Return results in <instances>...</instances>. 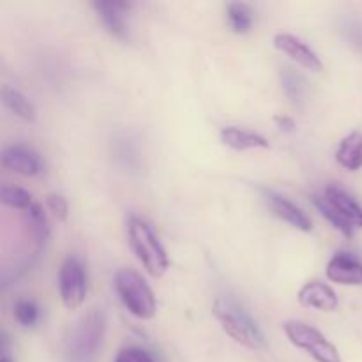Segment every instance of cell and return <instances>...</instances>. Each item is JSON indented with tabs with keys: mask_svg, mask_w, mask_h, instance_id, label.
Returning <instances> with one entry per match:
<instances>
[{
	"mask_svg": "<svg viewBox=\"0 0 362 362\" xmlns=\"http://www.w3.org/2000/svg\"><path fill=\"white\" fill-rule=\"evenodd\" d=\"M212 313H214V317L221 324L223 331L233 341H237L239 345L251 350H260L265 346L264 334H262L257 322L233 299H228V297H219V299H216Z\"/></svg>",
	"mask_w": 362,
	"mask_h": 362,
	"instance_id": "cell-1",
	"label": "cell"
},
{
	"mask_svg": "<svg viewBox=\"0 0 362 362\" xmlns=\"http://www.w3.org/2000/svg\"><path fill=\"white\" fill-rule=\"evenodd\" d=\"M127 237L133 253L152 278H163L168 271V255L159 243L151 226L140 218H131L127 223Z\"/></svg>",
	"mask_w": 362,
	"mask_h": 362,
	"instance_id": "cell-2",
	"label": "cell"
},
{
	"mask_svg": "<svg viewBox=\"0 0 362 362\" xmlns=\"http://www.w3.org/2000/svg\"><path fill=\"white\" fill-rule=\"evenodd\" d=\"M106 332V318L103 311L92 310L85 315L71 331L66 346V357L69 362H92L101 349Z\"/></svg>",
	"mask_w": 362,
	"mask_h": 362,
	"instance_id": "cell-3",
	"label": "cell"
},
{
	"mask_svg": "<svg viewBox=\"0 0 362 362\" xmlns=\"http://www.w3.org/2000/svg\"><path fill=\"white\" fill-rule=\"evenodd\" d=\"M115 290L120 303L133 317L151 320L156 317L158 303L148 283L133 269H122L115 276Z\"/></svg>",
	"mask_w": 362,
	"mask_h": 362,
	"instance_id": "cell-4",
	"label": "cell"
},
{
	"mask_svg": "<svg viewBox=\"0 0 362 362\" xmlns=\"http://www.w3.org/2000/svg\"><path fill=\"white\" fill-rule=\"evenodd\" d=\"M283 329L293 346L310 354L317 362H343L338 349L318 329L297 320L286 322Z\"/></svg>",
	"mask_w": 362,
	"mask_h": 362,
	"instance_id": "cell-5",
	"label": "cell"
},
{
	"mask_svg": "<svg viewBox=\"0 0 362 362\" xmlns=\"http://www.w3.org/2000/svg\"><path fill=\"white\" fill-rule=\"evenodd\" d=\"M59 292L67 310H78L88 293V276L83 262L78 257H67L59 271Z\"/></svg>",
	"mask_w": 362,
	"mask_h": 362,
	"instance_id": "cell-6",
	"label": "cell"
},
{
	"mask_svg": "<svg viewBox=\"0 0 362 362\" xmlns=\"http://www.w3.org/2000/svg\"><path fill=\"white\" fill-rule=\"evenodd\" d=\"M274 46L281 53L288 55L293 62H297L299 66H303L304 69L313 71V73H320L324 69V64H322L320 57L310 48L304 41H300L299 37L292 34H276L274 35Z\"/></svg>",
	"mask_w": 362,
	"mask_h": 362,
	"instance_id": "cell-7",
	"label": "cell"
},
{
	"mask_svg": "<svg viewBox=\"0 0 362 362\" xmlns=\"http://www.w3.org/2000/svg\"><path fill=\"white\" fill-rule=\"evenodd\" d=\"M95 13L101 18L103 25L112 35H115L120 41L129 39V27H127V13L131 9V4L127 2H108V0H99L92 4Z\"/></svg>",
	"mask_w": 362,
	"mask_h": 362,
	"instance_id": "cell-8",
	"label": "cell"
},
{
	"mask_svg": "<svg viewBox=\"0 0 362 362\" xmlns=\"http://www.w3.org/2000/svg\"><path fill=\"white\" fill-rule=\"evenodd\" d=\"M0 161L6 170L23 177H35L42 172V163L39 156L23 145H11L4 148Z\"/></svg>",
	"mask_w": 362,
	"mask_h": 362,
	"instance_id": "cell-9",
	"label": "cell"
},
{
	"mask_svg": "<svg viewBox=\"0 0 362 362\" xmlns=\"http://www.w3.org/2000/svg\"><path fill=\"white\" fill-rule=\"evenodd\" d=\"M265 202H267L272 214H274L276 218L281 219V221L288 223V225L300 230V232H311V230H313V223L308 218L306 212H304L303 209L297 207L296 204H292L290 200H286L281 194L272 193V191H265Z\"/></svg>",
	"mask_w": 362,
	"mask_h": 362,
	"instance_id": "cell-10",
	"label": "cell"
},
{
	"mask_svg": "<svg viewBox=\"0 0 362 362\" xmlns=\"http://www.w3.org/2000/svg\"><path fill=\"white\" fill-rule=\"evenodd\" d=\"M325 274L338 285L357 286L362 285V264L350 253H336L329 260Z\"/></svg>",
	"mask_w": 362,
	"mask_h": 362,
	"instance_id": "cell-11",
	"label": "cell"
},
{
	"mask_svg": "<svg viewBox=\"0 0 362 362\" xmlns=\"http://www.w3.org/2000/svg\"><path fill=\"white\" fill-rule=\"evenodd\" d=\"M297 299L304 308H313V310L325 311V313H332L338 310L339 299L336 296L334 290L329 285L322 281H308L303 288L297 293Z\"/></svg>",
	"mask_w": 362,
	"mask_h": 362,
	"instance_id": "cell-12",
	"label": "cell"
},
{
	"mask_svg": "<svg viewBox=\"0 0 362 362\" xmlns=\"http://www.w3.org/2000/svg\"><path fill=\"white\" fill-rule=\"evenodd\" d=\"M324 197L332 204V207L354 226L362 228V207L346 193L345 189L338 186H327L324 191Z\"/></svg>",
	"mask_w": 362,
	"mask_h": 362,
	"instance_id": "cell-13",
	"label": "cell"
},
{
	"mask_svg": "<svg viewBox=\"0 0 362 362\" xmlns=\"http://www.w3.org/2000/svg\"><path fill=\"white\" fill-rule=\"evenodd\" d=\"M221 141L233 151H253V148H269V141L262 134L253 131L228 126L221 131Z\"/></svg>",
	"mask_w": 362,
	"mask_h": 362,
	"instance_id": "cell-14",
	"label": "cell"
},
{
	"mask_svg": "<svg viewBox=\"0 0 362 362\" xmlns=\"http://www.w3.org/2000/svg\"><path fill=\"white\" fill-rule=\"evenodd\" d=\"M336 161L349 172H357L362 168V133L354 131L346 134L336 151Z\"/></svg>",
	"mask_w": 362,
	"mask_h": 362,
	"instance_id": "cell-15",
	"label": "cell"
},
{
	"mask_svg": "<svg viewBox=\"0 0 362 362\" xmlns=\"http://www.w3.org/2000/svg\"><path fill=\"white\" fill-rule=\"evenodd\" d=\"M2 103L6 105V108L9 112H13L14 115L20 117V119L27 120V122H34L35 120V108L30 103V99L25 94H21L18 88L9 87V85H4L2 87Z\"/></svg>",
	"mask_w": 362,
	"mask_h": 362,
	"instance_id": "cell-16",
	"label": "cell"
},
{
	"mask_svg": "<svg viewBox=\"0 0 362 362\" xmlns=\"http://www.w3.org/2000/svg\"><path fill=\"white\" fill-rule=\"evenodd\" d=\"M281 85L283 90H285L286 98L293 103V105H300L306 98V90H308V83L304 80V76L300 73H297L296 69L292 67H285L281 69Z\"/></svg>",
	"mask_w": 362,
	"mask_h": 362,
	"instance_id": "cell-17",
	"label": "cell"
},
{
	"mask_svg": "<svg viewBox=\"0 0 362 362\" xmlns=\"http://www.w3.org/2000/svg\"><path fill=\"white\" fill-rule=\"evenodd\" d=\"M313 204H315V207L318 209V212H320V214L324 216V218L327 219V221L331 223V225L334 226L338 232H341L345 237L354 235L356 228H354V226L350 225V223L346 221V219L343 218V216L339 214L334 207H332V204L324 197V194H315Z\"/></svg>",
	"mask_w": 362,
	"mask_h": 362,
	"instance_id": "cell-18",
	"label": "cell"
},
{
	"mask_svg": "<svg viewBox=\"0 0 362 362\" xmlns=\"http://www.w3.org/2000/svg\"><path fill=\"white\" fill-rule=\"evenodd\" d=\"M226 20L235 34H247L253 27V13L243 2H232L226 7Z\"/></svg>",
	"mask_w": 362,
	"mask_h": 362,
	"instance_id": "cell-19",
	"label": "cell"
},
{
	"mask_svg": "<svg viewBox=\"0 0 362 362\" xmlns=\"http://www.w3.org/2000/svg\"><path fill=\"white\" fill-rule=\"evenodd\" d=\"M0 200L7 207L20 209V211H27V209H30L35 204L28 191L14 186H2V189H0Z\"/></svg>",
	"mask_w": 362,
	"mask_h": 362,
	"instance_id": "cell-20",
	"label": "cell"
},
{
	"mask_svg": "<svg viewBox=\"0 0 362 362\" xmlns=\"http://www.w3.org/2000/svg\"><path fill=\"white\" fill-rule=\"evenodd\" d=\"M25 218H27L28 226H30L32 233H34L35 239L39 243H45L49 235V226H48V219H46V214L42 212L41 205L34 204L30 209L25 211Z\"/></svg>",
	"mask_w": 362,
	"mask_h": 362,
	"instance_id": "cell-21",
	"label": "cell"
},
{
	"mask_svg": "<svg viewBox=\"0 0 362 362\" xmlns=\"http://www.w3.org/2000/svg\"><path fill=\"white\" fill-rule=\"evenodd\" d=\"M13 313L18 324H20L21 327H27V329L35 327L39 322V317H41V311H39L37 304L27 299L18 300L13 308Z\"/></svg>",
	"mask_w": 362,
	"mask_h": 362,
	"instance_id": "cell-22",
	"label": "cell"
},
{
	"mask_svg": "<svg viewBox=\"0 0 362 362\" xmlns=\"http://www.w3.org/2000/svg\"><path fill=\"white\" fill-rule=\"evenodd\" d=\"M46 205H48V209L53 212L57 219L66 221L67 214H69V205H67V200L62 194H48L46 197Z\"/></svg>",
	"mask_w": 362,
	"mask_h": 362,
	"instance_id": "cell-23",
	"label": "cell"
},
{
	"mask_svg": "<svg viewBox=\"0 0 362 362\" xmlns=\"http://www.w3.org/2000/svg\"><path fill=\"white\" fill-rule=\"evenodd\" d=\"M115 362H154L152 361L151 354L145 352L144 349H138V346H127L122 349L117 354Z\"/></svg>",
	"mask_w": 362,
	"mask_h": 362,
	"instance_id": "cell-24",
	"label": "cell"
},
{
	"mask_svg": "<svg viewBox=\"0 0 362 362\" xmlns=\"http://www.w3.org/2000/svg\"><path fill=\"white\" fill-rule=\"evenodd\" d=\"M276 124L279 126V129L281 131H286V133H292L293 129H296V124H293V120L290 119V117H276Z\"/></svg>",
	"mask_w": 362,
	"mask_h": 362,
	"instance_id": "cell-25",
	"label": "cell"
},
{
	"mask_svg": "<svg viewBox=\"0 0 362 362\" xmlns=\"http://www.w3.org/2000/svg\"><path fill=\"white\" fill-rule=\"evenodd\" d=\"M0 362H13V361H11V357L7 356V352H2V359H0Z\"/></svg>",
	"mask_w": 362,
	"mask_h": 362,
	"instance_id": "cell-26",
	"label": "cell"
}]
</instances>
